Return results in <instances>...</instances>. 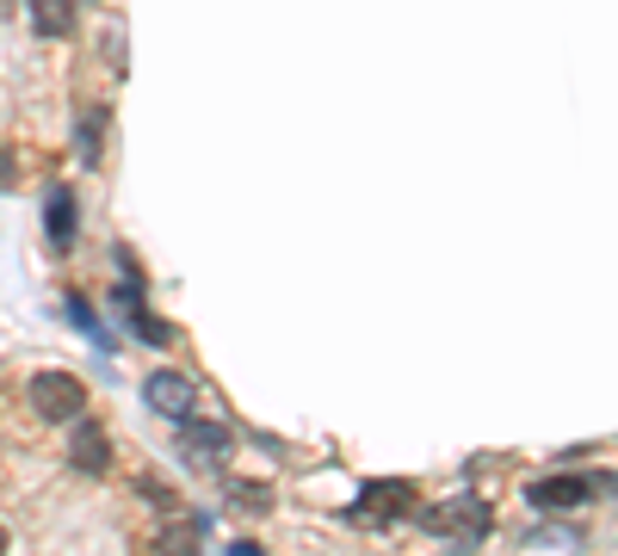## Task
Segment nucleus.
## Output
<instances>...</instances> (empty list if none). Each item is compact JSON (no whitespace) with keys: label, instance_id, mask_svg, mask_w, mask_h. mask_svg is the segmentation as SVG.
<instances>
[{"label":"nucleus","instance_id":"obj_7","mask_svg":"<svg viewBox=\"0 0 618 556\" xmlns=\"http://www.w3.org/2000/svg\"><path fill=\"white\" fill-rule=\"evenodd\" d=\"M68 463H75L81 477H99L111 463V439L106 427H93V420H75V432H68Z\"/></svg>","mask_w":618,"mask_h":556},{"label":"nucleus","instance_id":"obj_2","mask_svg":"<svg viewBox=\"0 0 618 556\" xmlns=\"http://www.w3.org/2000/svg\"><path fill=\"white\" fill-rule=\"evenodd\" d=\"M408 513H415V489H408L402 477L365 482V494L353 501V525H371V532H384V525L408 520Z\"/></svg>","mask_w":618,"mask_h":556},{"label":"nucleus","instance_id":"obj_15","mask_svg":"<svg viewBox=\"0 0 618 556\" xmlns=\"http://www.w3.org/2000/svg\"><path fill=\"white\" fill-rule=\"evenodd\" d=\"M137 494H142V501H154V507H173V489H168V482H149V477H142Z\"/></svg>","mask_w":618,"mask_h":556},{"label":"nucleus","instance_id":"obj_12","mask_svg":"<svg viewBox=\"0 0 618 556\" xmlns=\"http://www.w3.org/2000/svg\"><path fill=\"white\" fill-rule=\"evenodd\" d=\"M99 149H106V111H93L87 124H81V161H99Z\"/></svg>","mask_w":618,"mask_h":556},{"label":"nucleus","instance_id":"obj_14","mask_svg":"<svg viewBox=\"0 0 618 556\" xmlns=\"http://www.w3.org/2000/svg\"><path fill=\"white\" fill-rule=\"evenodd\" d=\"M230 501L235 507H273V494H266L260 482H230Z\"/></svg>","mask_w":618,"mask_h":556},{"label":"nucleus","instance_id":"obj_1","mask_svg":"<svg viewBox=\"0 0 618 556\" xmlns=\"http://www.w3.org/2000/svg\"><path fill=\"white\" fill-rule=\"evenodd\" d=\"M420 525H427L433 538L458 544V550H477V544L494 532V507L482 501V494H451V501H439V507L420 513Z\"/></svg>","mask_w":618,"mask_h":556},{"label":"nucleus","instance_id":"obj_4","mask_svg":"<svg viewBox=\"0 0 618 556\" xmlns=\"http://www.w3.org/2000/svg\"><path fill=\"white\" fill-rule=\"evenodd\" d=\"M594 494H606V477H587V470L525 482V501H532V507H582V501H594Z\"/></svg>","mask_w":618,"mask_h":556},{"label":"nucleus","instance_id":"obj_18","mask_svg":"<svg viewBox=\"0 0 618 556\" xmlns=\"http://www.w3.org/2000/svg\"><path fill=\"white\" fill-rule=\"evenodd\" d=\"M0 550H7V525H0Z\"/></svg>","mask_w":618,"mask_h":556},{"label":"nucleus","instance_id":"obj_16","mask_svg":"<svg viewBox=\"0 0 618 556\" xmlns=\"http://www.w3.org/2000/svg\"><path fill=\"white\" fill-rule=\"evenodd\" d=\"M7 185H19V161L7 149H0V192H7Z\"/></svg>","mask_w":618,"mask_h":556},{"label":"nucleus","instance_id":"obj_13","mask_svg":"<svg viewBox=\"0 0 618 556\" xmlns=\"http://www.w3.org/2000/svg\"><path fill=\"white\" fill-rule=\"evenodd\" d=\"M68 322H75V328H87V334L99 340V346H111V340H106V328H99V316H93V303H87V297H68Z\"/></svg>","mask_w":618,"mask_h":556},{"label":"nucleus","instance_id":"obj_6","mask_svg":"<svg viewBox=\"0 0 618 556\" xmlns=\"http://www.w3.org/2000/svg\"><path fill=\"white\" fill-rule=\"evenodd\" d=\"M180 427H185V432H180V451H185L192 463H211V470H216V463L230 458V446H235V432H230V427H216V420H199V415H185Z\"/></svg>","mask_w":618,"mask_h":556},{"label":"nucleus","instance_id":"obj_9","mask_svg":"<svg viewBox=\"0 0 618 556\" xmlns=\"http://www.w3.org/2000/svg\"><path fill=\"white\" fill-rule=\"evenodd\" d=\"M154 556H204V520H173V525H161Z\"/></svg>","mask_w":618,"mask_h":556},{"label":"nucleus","instance_id":"obj_8","mask_svg":"<svg viewBox=\"0 0 618 556\" xmlns=\"http://www.w3.org/2000/svg\"><path fill=\"white\" fill-rule=\"evenodd\" d=\"M44 235H50V247H68V242H75V192H68V185H50V199H44Z\"/></svg>","mask_w":618,"mask_h":556},{"label":"nucleus","instance_id":"obj_11","mask_svg":"<svg viewBox=\"0 0 618 556\" xmlns=\"http://www.w3.org/2000/svg\"><path fill=\"white\" fill-rule=\"evenodd\" d=\"M130 328H137L142 346H173V328L161 316H149V309H130Z\"/></svg>","mask_w":618,"mask_h":556},{"label":"nucleus","instance_id":"obj_5","mask_svg":"<svg viewBox=\"0 0 618 556\" xmlns=\"http://www.w3.org/2000/svg\"><path fill=\"white\" fill-rule=\"evenodd\" d=\"M142 396H149L154 415H168V420H185L199 408V384H192L185 371H154L149 384H142Z\"/></svg>","mask_w":618,"mask_h":556},{"label":"nucleus","instance_id":"obj_3","mask_svg":"<svg viewBox=\"0 0 618 556\" xmlns=\"http://www.w3.org/2000/svg\"><path fill=\"white\" fill-rule=\"evenodd\" d=\"M31 408L56 427V420H81L87 415V384L68 377V371H38L31 377Z\"/></svg>","mask_w":618,"mask_h":556},{"label":"nucleus","instance_id":"obj_17","mask_svg":"<svg viewBox=\"0 0 618 556\" xmlns=\"http://www.w3.org/2000/svg\"><path fill=\"white\" fill-rule=\"evenodd\" d=\"M230 556H266V550H260L254 538H242V544H230Z\"/></svg>","mask_w":618,"mask_h":556},{"label":"nucleus","instance_id":"obj_10","mask_svg":"<svg viewBox=\"0 0 618 556\" xmlns=\"http://www.w3.org/2000/svg\"><path fill=\"white\" fill-rule=\"evenodd\" d=\"M31 19L44 38H75V0H31Z\"/></svg>","mask_w":618,"mask_h":556}]
</instances>
